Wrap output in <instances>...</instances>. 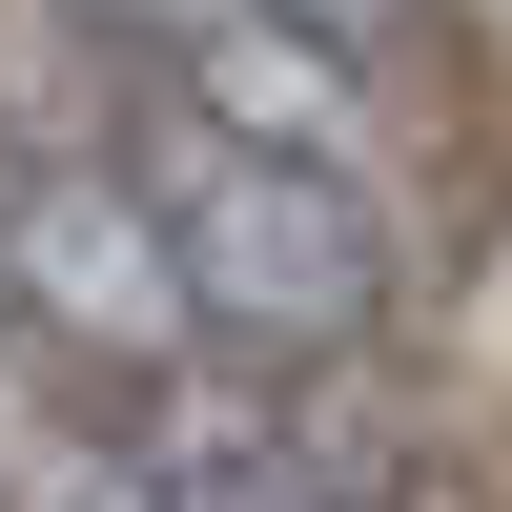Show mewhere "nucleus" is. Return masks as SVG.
<instances>
[{
    "label": "nucleus",
    "mask_w": 512,
    "mask_h": 512,
    "mask_svg": "<svg viewBox=\"0 0 512 512\" xmlns=\"http://www.w3.org/2000/svg\"><path fill=\"white\" fill-rule=\"evenodd\" d=\"M246 21H287L308 62H349V82H390L410 41H431V0H246Z\"/></svg>",
    "instance_id": "obj_3"
},
{
    "label": "nucleus",
    "mask_w": 512,
    "mask_h": 512,
    "mask_svg": "<svg viewBox=\"0 0 512 512\" xmlns=\"http://www.w3.org/2000/svg\"><path fill=\"white\" fill-rule=\"evenodd\" d=\"M103 410V472L144 492V512H390V390H349V369H226V349H185V369H123V390H82Z\"/></svg>",
    "instance_id": "obj_2"
},
{
    "label": "nucleus",
    "mask_w": 512,
    "mask_h": 512,
    "mask_svg": "<svg viewBox=\"0 0 512 512\" xmlns=\"http://www.w3.org/2000/svg\"><path fill=\"white\" fill-rule=\"evenodd\" d=\"M123 185L164 226V287H185V349L226 369H349L390 328V205L328 185V164H267L226 123H185L144 62H123Z\"/></svg>",
    "instance_id": "obj_1"
},
{
    "label": "nucleus",
    "mask_w": 512,
    "mask_h": 512,
    "mask_svg": "<svg viewBox=\"0 0 512 512\" xmlns=\"http://www.w3.org/2000/svg\"><path fill=\"white\" fill-rule=\"evenodd\" d=\"M62 410H82V390H62V369L21 349V328H0V451H21V431H62Z\"/></svg>",
    "instance_id": "obj_4"
}]
</instances>
